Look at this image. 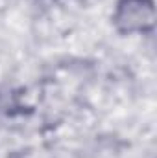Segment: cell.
Returning a JSON list of instances; mask_svg holds the SVG:
<instances>
[{
  "label": "cell",
  "instance_id": "6da1fadb",
  "mask_svg": "<svg viewBox=\"0 0 157 158\" xmlns=\"http://www.w3.org/2000/svg\"><path fill=\"white\" fill-rule=\"evenodd\" d=\"M113 24L124 35L152 31L155 24L154 0H117Z\"/></svg>",
  "mask_w": 157,
  "mask_h": 158
}]
</instances>
